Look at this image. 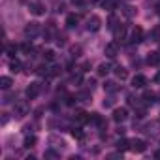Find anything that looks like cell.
<instances>
[{"label": "cell", "mask_w": 160, "mask_h": 160, "mask_svg": "<svg viewBox=\"0 0 160 160\" xmlns=\"http://www.w3.org/2000/svg\"><path fill=\"white\" fill-rule=\"evenodd\" d=\"M17 49H19L17 45H8V47H6V53H8L10 57H15V53H17Z\"/></svg>", "instance_id": "d4e9b609"}, {"label": "cell", "mask_w": 160, "mask_h": 160, "mask_svg": "<svg viewBox=\"0 0 160 160\" xmlns=\"http://www.w3.org/2000/svg\"><path fill=\"white\" fill-rule=\"evenodd\" d=\"M28 109H30V108H28L27 102H17V104H15V115H17V117H25V115L28 113Z\"/></svg>", "instance_id": "3957f363"}, {"label": "cell", "mask_w": 160, "mask_h": 160, "mask_svg": "<svg viewBox=\"0 0 160 160\" xmlns=\"http://www.w3.org/2000/svg\"><path fill=\"white\" fill-rule=\"evenodd\" d=\"M30 12H32L34 15H43V13H45V8H43L40 2H34V4H30Z\"/></svg>", "instance_id": "8fae6325"}, {"label": "cell", "mask_w": 160, "mask_h": 160, "mask_svg": "<svg viewBox=\"0 0 160 160\" xmlns=\"http://www.w3.org/2000/svg\"><path fill=\"white\" fill-rule=\"evenodd\" d=\"M21 49H23L25 53H30V51H32V45H30V43H23V45H21Z\"/></svg>", "instance_id": "f546056e"}, {"label": "cell", "mask_w": 160, "mask_h": 160, "mask_svg": "<svg viewBox=\"0 0 160 160\" xmlns=\"http://www.w3.org/2000/svg\"><path fill=\"white\" fill-rule=\"evenodd\" d=\"M115 75H117V79L124 81V79L128 77V72H126V68H122V66H117V68H115Z\"/></svg>", "instance_id": "4fadbf2b"}, {"label": "cell", "mask_w": 160, "mask_h": 160, "mask_svg": "<svg viewBox=\"0 0 160 160\" xmlns=\"http://www.w3.org/2000/svg\"><path fill=\"white\" fill-rule=\"evenodd\" d=\"M154 81H156V83H160V72H158V73L154 75Z\"/></svg>", "instance_id": "74e56055"}, {"label": "cell", "mask_w": 160, "mask_h": 160, "mask_svg": "<svg viewBox=\"0 0 160 160\" xmlns=\"http://www.w3.org/2000/svg\"><path fill=\"white\" fill-rule=\"evenodd\" d=\"M77 23H79V15H75V13H70V15L66 17V27L73 28V27H75Z\"/></svg>", "instance_id": "7c38bea8"}, {"label": "cell", "mask_w": 160, "mask_h": 160, "mask_svg": "<svg viewBox=\"0 0 160 160\" xmlns=\"http://www.w3.org/2000/svg\"><path fill=\"white\" fill-rule=\"evenodd\" d=\"M154 158H156V160H160V151H156V152H154Z\"/></svg>", "instance_id": "f35d334b"}, {"label": "cell", "mask_w": 160, "mask_h": 160, "mask_svg": "<svg viewBox=\"0 0 160 160\" xmlns=\"http://www.w3.org/2000/svg\"><path fill=\"white\" fill-rule=\"evenodd\" d=\"M72 136H73L75 139H83V132L79 130V128H73V130H72Z\"/></svg>", "instance_id": "484cf974"}, {"label": "cell", "mask_w": 160, "mask_h": 160, "mask_svg": "<svg viewBox=\"0 0 160 160\" xmlns=\"http://www.w3.org/2000/svg\"><path fill=\"white\" fill-rule=\"evenodd\" d=\"M38 32H40V25L38 23H28L25 27V36H28V38H34Z\"/></svg>", "instance_id": "7a4b0ae2"}, {"label": "cell", "mask_w": 160, "mask_h": 160, "mask_svg": "<svg viewBox=\"0 0 160 160\" xmlns=\"http://www.w3.org/2000/svg\"><path fill=\"white\" fill-rule=\"evenodd\" d=\"M34 143H36V138L34 136H27L25 138V147H34Z\"/></svg>", "instance_id": "cb8c5ba5"}, {"label": "cell", "mask_w": 160, "mask_h": 160, "mask_svg": "<svg viewBox=\"0 0 160 160\" xmlns=\"http://www.w3.org/2000/svg\"><path fill=\"white\" fill-rule=\"evenodd\" d=\"M79 98H81L83 102H87V98H91V94L89 92H81V94H79Z\"/></svg>", "instance_id": "836d02e7"}, {"label": "cell", "mask_w": 160, "mask_h": 160, "mask_svg": "<svg viewBox=\"0 0 160 160\" xmlns=\"http://www.w3.org/2000/svg\"><path fill=\"white\" fill-rule=\"evenodd\" d=\"M100 27H102V19H100V17H96V15H92V17L89 19V25H87V28H89V30H92V32H96Z\"/></svg>", "instance_id": "52a82bcc"}, {"label": "cell", "mask_w": 160, "mask_h": 160, "mask_svg": "<svg viewBox=\"0 0 160 160\" xmlns=\"http://www.w3.org/2000/svg\"><path fill=\"white\" fill-rule=\"evenodd\" d=\"M75 121H77L79 124H85V122H91V115H89L87 111H77V115H75Z\"/></svg>", "instance_id": "30bf717a"}, {"label": "cell", "mask_w": 160, "mask_h": 160, "mask_svg": "<svg viewBox=\"0 0 160 160\" xmlns=\"http://www.w3.org/2000/svg\"><path fill=\"white\" fill-rule=\"evenodd\" d=\"M73 102H75L73 96H66V104H68V106H73Z\"/></svg>", "instance_id": "e575fe53"}, {"label": "cell", "mask_w": 160, "mask_h": 160, "mask_svg": "<svg viewBox=\"0 0 160 160\" xmlns=\"http://www.w3.org/2000/svg\"><path fill=\"white\" fill-rule=\"evenodd\" d=\"M89 68H91V62H83L81 64V72H89Z\"/></svg>", "instance_id": "d6a6232c"}, {"label": "cell", "mask_w": 160, "mask_h": 160, "mask_svg": "<svg viewBox=\"0 0 160 160\" xmlns=\"http://www.w3.org/2000/svg\"><path fill=\"white\" fill-rule=\"evenodd\" d=\"M124 38H126V28H124V27H117V28H115V40L121 42V40H124Z\"/></svg>", "instance_id": "e0dca14e"}, {"label": "cell", "mask_w": 160, "mask_h": 160, "mask_svg": "<svg viewBox=\"0 0 160 160\" xmlns=\"http://www.w3.org/2000/svg\"><path fill=\"white\" fill-rule=\"evenodd\" d=\"M130 149L136 151V152H143V151L147 149V145H145L143 139H132V141H130Z\"/></svg>", "instance_id": "5b68a950"}, {"label": "cell", "mask_w": 160, "mask_h": 160, "mask_svg": "<svg viewBox=\"0 0 160 160\" xmlns=\"http://www.w3.org/2000/svg\"><path fill=\"white\" fill-rule=\"evenodd\" d=\"M126 117H128L126 108H121V109H115L113 111V121L115 122H122V121H126Z\"/></svg>", "instance_id": "277c9868"}, {"label": "cell", "mask_w": 160, "mask_h": 160, "mask_svg": "<svg viewBox=\"0 0 160 160\" xmlns=\"http://www.w3.org/2000/svg\"><path fill=\"white\" fill-rule=\"evenodd\" d=\"M81 79H83V77H81V73H77V75H73V77H72V81H73V83H81Z\"/></svg>", "instance_id": "1f68e13d"}, {"label": "cell", "mask_w": 160, "mask_h": 160, "mask_svg": "<svg viewBox=\"0 0 160 160\" xmlns=\"http://www.w3.org/2000/svg\"><path fill=\"white\" fill-rule=\"evenodd\" d=\"M73 6H83V0H72Z\"/></svg>", "instance_id": "d590c367"}, {"label": "cell", "mask_w": 160, "mask_h": 160, "mask_svg": "<svg viewBox=\"0 0 160 160\" xmlns=\"http://www.w3.org/2000/svg\"><path fill=\"white\" fill-rule=\"evenodd\" d=\"M109 70H111V66L104 62V64H100V66H98V75H108V73H109Z\"/></svg>", "instance_id": "ffe728a7"}, {"label": "cell", "mask_w": 160, "mask_h": 160, "mask_svg": "<svg viewBox=\"0 0 160 160\" xmlns=\"http://www.w3.org/2000/svg\"><path fill=\"white\" fill-rule=\"evenodd\" d=\"M40 91H42V85H40V83H30V85L27 87V98H28V100H34V98L40 94Z\"/></svg>", "instance_id": "6da1fadb"}, {"label": "cell", "mask_w": 160, "mask_h": 160, "mask_svg": "<svg viewBox=\"0 0 160 160\" xmlns=\"http://www.w3.org/2000/svg\"><path fill=\"white\" fill-rule=\"evenodd\" d=\"M115 6H117V2H115V0H102V8L104 10H115Z\"/></svg>", "instance_id": "ac0fdd59"}, {"label": "cell", "mask_w": 160, "mask_h": 160, "mask_svg": "<svg viewBox=\"0 0 160 160\" xmlns=\"http://www.w3.org/2000/svg\"><path fill=\"white\" fill-rule=\"evenodd\" d=\"M151 40H154V42L160 40V27H156V28L151 30Z\"/></svg>", "instance_id": "603a6c76"}, {"label": "cell", "mask_w": 160, "mask_h": 160, "mask_svg": "<svg viewBox=\"0 0 160 160\" xmlns=\"http://www.w3.org/2000/svg\"><path fill=\"white\" fill-rule=\"evenodd\" d=\"M117 149L122 152V151H126V149H130V141L128 139H121L119 143H117Z\"/></svg>", "instance_id": "44dd1931"}, {"label": "cell", "mask_w": 160, "mask_h": 160, "mask_svg": "<svg viewBox=\"0 0 160 160\" xmlns=\"http://www.w3.org/2000/svg\"><path fill=\"white\" fill-rule=\"evenodd\" d=\"M156 12H158V13H160V2H158V4H156Z\"/></svg>", "instance_id": "ab89813d"}, {"label": "cell", "mask_w": 160, "mask_h": 160, "mask_svg": "<svg viewBox=\"0 0 160 160\" xmlns=\"http://www.w3.org/2000/svg\"><path fill=\"white\" fill-rule=\"evenodd\" d=\"M21 68H23V64H21V60H17V58H12V60H10V70H12L13 73H17V72H21Z\"/></svg>", "instance_id": "9a60e30c"}, {"label": "cell", "mask_w": 160, "mask_h": 160, "mask_svg": "<svg viewBox=\"0 0 160 160\" xmlns=\"http://www.w3.org/2000/svg\"><path fill=\"white\" fill-rule=\"evenodd\" d=\"M104 89H106L108 92H115V91H117V83H115V81H108V83L104 85Z\"/></svg>", "instance_id": "7402d4cb"}, {"label": "cell", "mask_w": 160, "mask_h": 160, "mask_svg": "<svg viewBox=\"0 0 160 160\" xmlns=\"http://www.w3.org/2000/svg\"><path fill=\"white\" fill-rule=\"evenodd\" d=\"M70 53H72L73 57H79V53H81V47L75 45V47H72V49H70Z\"/></svg>", "instance_id": "f1b7e54d"}, {"label": "cell", "mask_w": 160, "mask_h": 160, "mask_svg": "<svg viewBox=\"0 0 160 160\" xmlns=\"http://www.w3.org/2000/svg\"><path fill=\"white\" fill-rule=\"evenodd\" d=\"M143 40V28L141 27H136L134 30H132V38H130V42L132 43H139Z\"/></svg>", "instance_id": "ba28073f"}, {"label": "cell", "mask_w": 160, "mask_h": 160, "mask_svg": "<svg viewBox=\"0 0 160 160\" xmlns=\"http://www.w3.org/2000/svg\"><path fill=\"white\" fill-rule=\"evenodd\" d=\"M8 122V113H4V117H2V124H6Z\"/></svg>", "instance_id": "8d00e7d4"}, {"label": "cell", "mask_w": 160, "mask_h": 160, "mask_svg": "<svg viewBox=\"0 0 160 160\" xmlns=\"http://www.w3.org/2000/svg\"><path fill=\"white\" fill-rule=\"evenodd\" d=\"M136 113H138L136 117H139V119H141V117H145V108H138V109H136Z\"/></svg>", "instance_id": "4dcf8cb0"}, {"label": "cell", "mask_w": 160, "mask_h": 160, "mask_svg": "<svg viewBox=\"0 0 160 160\" xmlns=\"http://www.w3.org/2000/svg\"><path fill=\"white\" fill-rule=\"evenodd\" d=\"M122 13H124V17L132 19V17L136 15V8H132V6H124V8H122Z\"/></svg>", "instance_id": "d6986e66"}, {"label": "cell", "mask_w": 160, "mask_h": 160, "mask_svg": "<svg viewBox=\"0 0 160 160\" xmlns=\"http://www.w3.org/2000/svg\"><path fill=\"white\" fill-rule=\"evenodd\" d=\"M117 55H119L117 43H108V45H106V57H108V58H115Z\"/></svg>", "instance_id": "9c48e42d"}, {"label": "cell", "mask_w": 160, "mask_h": 160, "mask_svg": "<svg viewBox=\"0 0 160 160\" xmlns=\"http://www.w3.org/2000/svg\"><path fill=\"white\" fill-rule=\"evenodd\" d=\"M147 62H149L151 66H158V64H160V53H151V55L147 57Z\"/></svg>", "instance_id": "5bb4252c"}, {"label": "cell", "mask_w": 160, "mask_h": 160, "mask_svg": "<svg viewBox=\"0 0 160 160\" xmlns=\"http://www.w3.org/2000/svg\"><path fill=\"white\" fill-rule=\"evenodd\" d=\"M12 87V77H8V75H4V77H0V89H4V91H8Z\"/></svg>", "instance_id": "2e32d148"}, {"label": "cell", "mask_w": 160, "mask_h": 160, "mask_svg": "<svg viewBox=\"0 0 160 160\" xmlns=\"http://www.w3.org/2000/svg\"><path fill=\"white\" fill-rule=\"evenodd\" d=\"M43 58H45V60H55V51H51V49L45 51V53H43Z\"/></svg>", "instance_id": "4316f807"}, {"label": "cell", "mask_w": 160, "mask_h": 160, "mask_svg": "<svg viewBox=\"0 0 160 160\" xmlns=\"http://www.w3.org/2000/svg\"><path fill=\"white\" fill-rule=\"evenodd\" d=\"M143 100H145V102H147V104H149V102H154V94H152V92H149V91H147V92H145V94H143Z\"/></svg>", "instance_id": "83f0119b"}, {"label": "cell", "mask_w": 160, "mask_h": 160, "mask_svg": "<svg viewBox=\"0 0 160 160\" xmlns=\"http://www.w3.org/2000/svg\"><path fill=\"white\" fill-rule=\"evenodd\" d=\"M132 85H134L136 89H143V87L147 85V77H145V75H141V73L134 75V79H132Z\"/></svg>", "instance_id": "8992f818"}]
</instances>
